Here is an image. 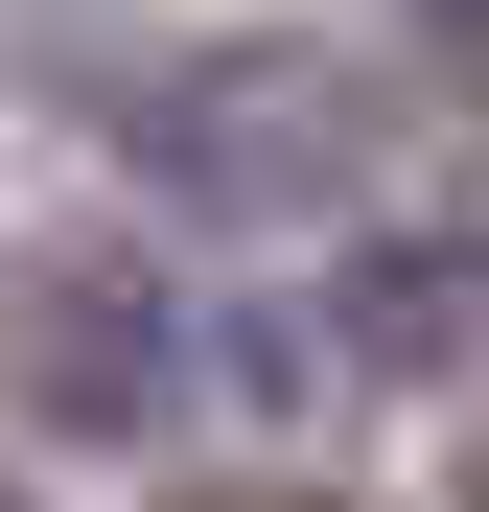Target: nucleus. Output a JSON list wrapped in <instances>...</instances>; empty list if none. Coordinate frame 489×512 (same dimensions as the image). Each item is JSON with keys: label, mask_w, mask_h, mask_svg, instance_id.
<instances>
[{"label": "nucleus", "mask_w": 489, "mask_h": 512, "mask_svg": "<svg viewBox=\"0 0 489 512\" xmlns=\"http://www.w3.org/2000/svg\"><path fill=\"white\" fill-rule=\"evenodd\" d=\"M210 350H187V280H163L140 233H24L0 256V419H47V443H140V419H187Z\"/></svg>", "instance_id": "f257e3e1"}, {"label": "nucleus", "mask_w": 489, "mask_h": 512, "mask_svg": "<svg viewBox=\"0 0 489 512\" xmlns=\"http://www.w3.org/2000/svg\"><path fill=\"white\" fill-rule=\"evenodd\" d=\"M140 163H163L187 210H373L396 94H373L350 47H210V70L140 94Z\"/></svg>", "instance_id": "f03ea898"}, {"label": "nucleus", "mask_w": 489, "mask_h": 512, "mask_svg": "<svg viewBox=\"0 0 489 512\" xmlns=\"http://www.w3.org/2000/svg\"><path fill=\"white\" fill-rule=\"evenodd\" d=\"M489 350V256H443V233H396V256H350V280H303V303H257V396H420V373H466Z\"/></svg>", "instance_id": "7ed1b4c3"}, {"label": "nucleus", "mask_w": 489, "mask_h": 512, "mask_svg": "<svg viewBox=\"0 0 489 512\" xmlns=\"http://www.w3.org/2000/svg\"><path fill=\"white\" fill-rule=\"evenodd\" d=\"M420 70H443V94L489 117V0H443V24H420Z\"/></svg>", "instance_id": "20e7f679"}, {"label": "nucleus", "mask_w": 489, "mask_h": 512, "mask_svg": "<svg viewBox=\"0 0 489 512\" xmlns=\"http://www.w3.org/2000/svg\"><path fill=\"white\" fill-rule=\"evenodd\" d=\"M210 512H350V489H210Z\"/></svg>", "instance_id": "39448f33"}, {"label": "nucleus", "mask_w": 489, "mask_h": 512, "mask_svg": "<svg viewBox=\"0 0 489 512\" xmlns=\"http://www.w3.org/2000/svg\"><path fill=\"white\" fill-rule=\"evenodd\" d=\"M466 512H489V443H466Z\"/></svg>", "instance_id": "423d86ee"}]
</instances>
